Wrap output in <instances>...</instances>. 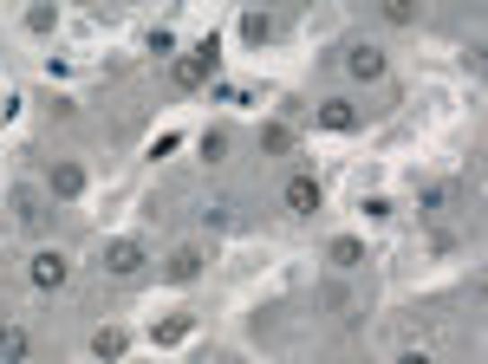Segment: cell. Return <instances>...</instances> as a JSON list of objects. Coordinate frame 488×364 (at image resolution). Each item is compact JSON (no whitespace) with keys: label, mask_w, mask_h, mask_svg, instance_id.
Wrapping results in <instances>:
<instances>
[{"label":"cell","mask_w":488,"mask_h":364,"mask_svg":"<svg viewBox=\"0 0 488 364\" xmlns=\"http://www.w3.org/2000/svg\"><path fill=\"white\" fill-rule=\"evenodd\" d=\"M215 66H222V46H215V40H202L196 52H189V59H176V66H170V78H176V92H196Z\"/></svg>","instance_id":"obj_1"},{"label":"cell","mask_w":488,"mask_h":364,"mask_svg":"<svg viewBox=\"0 0 488 364\" xmlns=\"http://www.w3.org/2000/svg\"><path fill=\"white\" fill-rule=\"evenodd\" d=\"M66 280H72V261H66V254H52V247H46V254H33V287H40V293H59Z\"/></svg>","instance_id":"obj_2"},{"label":"cell","mask_w":488,"mask_h":364,"mask_svg":"<svg viewBox=\"0 0 488 364\" xmlns=\"http://www.w3.org/2000/svg\"><path fill=\"white\" fill-rule=\"evenodd\" d=\"M144 267V247L138 241H111V247H104V273H118V280H130V273H138Z\"/></svg>","instance_id":"obj_3"},{"label":"cell","mask_w":488,"mask_h":364,"mask_svg":"<svg viewBox=\"0 0 488 364\" xmlns=\"http://www.w3.org/2000/svg\"><path fill=\"white\" fill-rule=\"evenodd\" d=\"M385 66H391V59H385L377 46H351V52H345V72H351V78H385Z\"/></svg>","instance_id":"obj_4"},{"label":"cell","mask_w":488,"mask_h":364,"mask_svg":"<svg viewBox=\"0 0 488 364\" xmlns=\"http://www.w3.org/2000/svg\"><path fill=\"white\" fill-rule=\"evenodd\" d=\"M287 209L293 215H313L319 209V182L313 176H287Z\"/></svg>","instance_id":"obj_5"},{"label":"cell","mask_w":488,"mask_h":364,"mask_svg":"<svg viewBox=\"0 0 488 364\" xmlns=\"http://www.w3.org/2000/svg\"><path fill=\"white\" fill-rule=\"evenodd\" d=\"M163 273H170L176 287H189V280L202 273V247H176V254H170V267H163Z\"/></svg>","instance_id":"obj_6"},{"label":"cell","mask_w":488,"mask_h":364,"mask_svg":"<svg viewBox=\"0 0 488 364\" xmlns=\"http://www.w3.org/2000/svg\"><path fill=\"white\" fill-rule=\"evenodd\" d=\"M124 351H130V339H124V332H118V325H104V332H98V339H92V358H98V364H118Z\"/></svg>","instance_id":"obj_7"},{"label":"cell","mask_w":488,"mask_h":364,"mask_svg":"<svg viewBox=\"0 0 488 364\" xmlns=\"http://www.w3.org/2000/svg\"><path fill=\"white\" fill-rule=\"evenodd\" d=\"M319 124L325 130H351V124H359V111H351V98H325L319 104Z\"/></svg>","instance_id":"obj_8"},{"label":"cell","mask_w":488,"mask_h":364,"mask_svg":"<svg viewBox=\"0 0 488 364\" xmlns=\"http://www.w3.org/2000/svg\"><path fill=\"white\" fill-rule=\"evenodd\" d=\"M85 189V170L78 163H52V195H78Z\"/></svg>","instance_id":"obj_9"},{"label":"cell","mask_w":488,"mask_h":364,"mask_svg":"<svg viewBox=\"0 0 488 364\" xmlns=\"http://www.w3.org/2000/svg\"><path fill=\"white\" fill-rule=\"evenodd\" d=\"M0 358H7V364L26 358V325H0Z\"/></svg>","instance_id":"obj_10"},{"label":"cell","mask_w":488,"mask_h":364,"mask_svg":"<svg viewBox=\"0 0 488 364\" xmlns=\"http://www.w3.org/2000/svg\"><path fill=\"white\" fill-rule=\"evenodd\" d=\"M359 261H365V247L351 241V235H345V241H333V267H359Z\"/></svg>","instance_id":"obj_11"},{"label":"cell","mask_w":488,"mask_h":364,"mask_svg":"<svg viewBox=\"0 0 488 364\" xmlns=\"http://www.w3.org/2000/svg\"><path fill=\"white\" fill-rule=\"evenodd\" d=\"M241 33H248V40L261 46L267 33H274V20H267V13H241Z\"/></svg>","instance_id":"obj_12"},{"label":"cell","mask_w":488,"mask_h":364,"mask_svg":"<svg viewBox=\"0 0 488 364\" xmlns=\"http://www.w3.org/2000/svg\"><path fill=\"white\" fill-rule=\"evenodd\" d=\"M13 209H20V221H26V228H40V221H46V209H40V202H33V195H26V189L13 195Z\"/></svg>","instance_id":"obj_13"},{"label":"cell","mask_w":488,"mask_h":364,"mask_svg":"<svg viewBox=\"0 0 488 364\" xmlns=\"http://www.w3.org/2000/svg\"><path fill=\"white\" fill-rule=\"evenodd\" d=\"M189 339V319H163L156 325V345H182Z\"/></svg>","instance_id":"obj_14"},{"label":"cell","mask_w":488,"mask_h":364,"mask_svg":"<svg viewBox=\"0 0 488 364\" xmlns=\"http://www.w3.org/2000/svg\"><path fill=\"white\" fill-rule=\"evenodd\" d=\"M202 156L222 163V156H228V130H209V137H202Z\"/></svg>","instance_id":"obj_15"},{"label":"cell","mask_w":488,"mask_h":364,"mask_svg":"<svg viewBox=\"0 0 488 364\" xmlns=\"http://www.w3.org/2000/svg\"><path fill=\"white\" fill-rule=\"evenodd\" d=\"M287 144H293L287 124H267V130H261V150H287Z\"/></svg>","instance_id":"obj_16"},{"label":"cell","mask_w":488,"mask_h":364,"mask_svg":"<svg viewBox=\"0 0 488 364\" xmlns=\"http://www.w3.org/2000/svg\"><path fill=\"white\" fill-rule=\"evenodd\" d=\"M385 20H391V26H411V20H417V7H411V0H391Z\"/></svg>","instance_id":"obj_17"},{"label":"cell","mask_w":488,"mask_h":364,"mask_svg":"<svg viewBox=\"0 0 488 364\" xmlns=\"http://www.w3.org/2000/svg\"><path fill=\"white\" fill-rule=\"evenodd\" d=\"M52 20H59L52 7H33V13H26V26H33V33H52Z\"/></svg>","instance_id":"obj_18"},{"label":"cell","mask_w":488,"mask_h":364,"mask_svg":"<svg viewBox=\"0 0 488 364\" xmlns=\"http://www.w3.org/2000/svg\"><path fill=\"white\" fill-rule=\"evenodd\" d=\"M397 364H437V358H430V351H404Z\"/></svg>","instance_id":"obj_19"}]
</instances>
